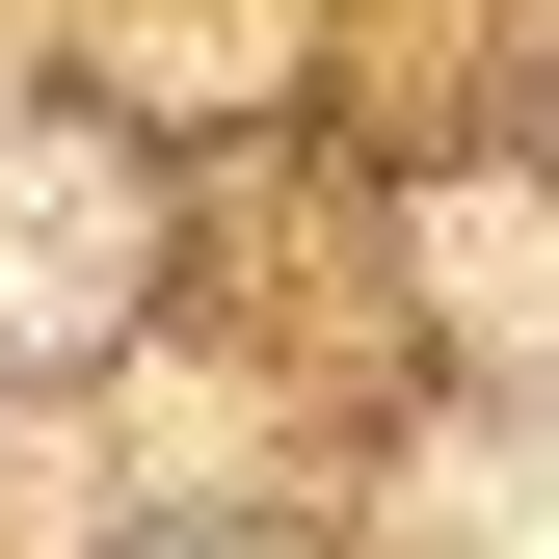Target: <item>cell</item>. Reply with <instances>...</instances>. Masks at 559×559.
Returning <instances> with one entry per match:
<instances>
[{
    "mask_svg": "<svg viewBox=\"0 0 559 559\" xmlns=\"http://www.w3.org/2000/svg\"><path fill=\"white\" fill-rule=\"evenodd\" d=\"M133 294V160L107 133H27V160H0V346H81Z\"/></svg>",
    "mask_w": 559,
    "mask_h": 559,
    "instance_id": "6da1fadb",
    "label": "cell"
}]
</instances>
